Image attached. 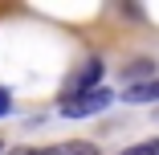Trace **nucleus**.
Returning <instances> with one entry per match:
<instances>
[{
    "label": "nucleus",
    "mask_w": 159,
    "mask_h": 155,
    "mask_svg": "<svg viewBox=\"0 0 159 155\" xmlns=\"http://www.w3.org/2000/svg\"><path fill=\"white\" fill-rule=\"evenodd\" d=\"M114 102V94L106 86H98V90H86V94H74V98H61V118H90V114H102L106 106Z\"/></svg>",
    "instance_id": "f257e3e1"
},
{
    "label": "nucleus",
    "mask_w": 159,
    "mask_h": 155,
    "mask_svg": "<svg viewBox=\"0 0 159 155\" xmlns=\"http://www.w3.org/2000/svg\"><path fill=\"white\" fill-rule=\"evenodd\" d=\"M102 61L98 57H90V61H82V70L70 78V86H66V98H74V94H86V90H98L102 86Z\"/></svg>",
    "instance_id": "f03ea898"
},
{
    "label": "nucleus",
    "mask_w": 159,
    "mask_h": 155,
    "mask_svg": "<svg viewBox=\"0 0 159 155\" xmlns=\"http://www.w3.org/2000/svg\"><path fill=\"white\" fill-rule=\"evenodd\" d=\"M12 155H98V147L86 139H70V143H49V147H16Z\"/></svg>",
    "instance_id": "7ed1b4c3"
},
{
    "label": "nucleus",
    "mask_w": 159,
    "mask_h": 155,
    "mask_svg": "<svg viewBox=\"0 0 159 155\" xmlns=\"http://www.w3.org/2000/svg\"><path fill=\"white\" fill-rule=\"evenodd\" d=\"M122 78H126V86H139V82L159 78V70H155V61H151V57H135L131 66H122Z\"/></svg>",
    "instance_id": "20e7f679"
},
{
    "label": "nucleus",
    "mask_w": 159,
    "mask_h": 155,
    "mask_svg": "<svg viewBox=\"0 0 159 155\" xmlns=\"http://www.w3.org/2000/svg\"><path fill=\"white\" fill-rule=\"evenodd\" d=\"M126 102H135V106H143V102H159V78L139 82V86H126Z\"/></svg>",
    "instance_id": "39448f33"
},
{
    "label": "nucleus",
    "mask_w": 159,
    "mask_h": 155,
    "mask_svg": "<svg viewBox=\"0 0 159 155\" xmlns=\"http://www.w3.org/2000/svg\"><path fill=\"white\" fill-rule=\"evenodd\" d=\"M122 155H159V139H143V143H135V147H126Z\"/></svg>",
    "instance_id": "423d86ee"
},
{
    "label": "nucleus",
    "mask_w": 159,
    "mask_h": 155,
    "mask_svg": "<svg viewBox=\"0 0 159 155\" xmlns=\"http://www.w3.org/2000/svg\"><path fill=\"white\" fill-rule=\"evenodd\" d=\"M8 110H12V94H8V90H4V86H0V118H4Z\"/></svg>",
    "instance_id": "0eeeda50"
}]
</instances>
